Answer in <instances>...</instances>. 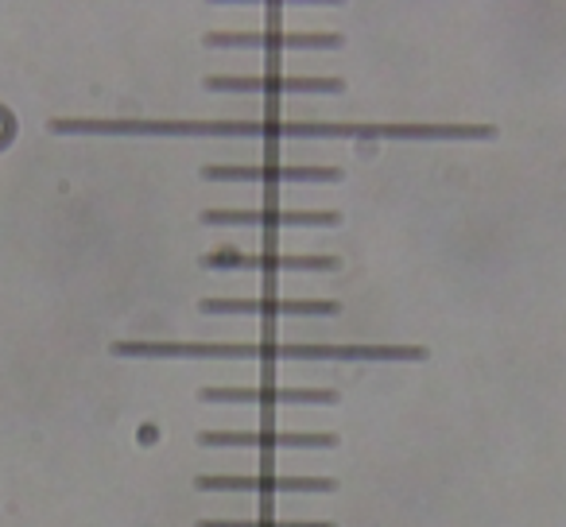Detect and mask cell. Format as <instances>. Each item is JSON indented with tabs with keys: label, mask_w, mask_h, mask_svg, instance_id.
<instances>
[{
	"label": "cell",
	"mask_w": 566,
	"mask_h": 527,
	"mask_svg": "<svg viewBox=\"0 0 566 527\" xmlns=\"http://www.w3.org/2000/svg\"><path fill=\"white\" fill-rule=\"evenodd\" d=\"M51 133L102 136H256V140H493L496 125H392V120H151L55 117Z\"/></svg>",
	"instance_id": "1"
},
{
	"label": "cell",
	"mask_w": 566,
	"mask_h": 527,
	"mask_svg": "<svg viewBox=\"0 0 566 527\" xmlns=\"http://www.w3.org/2000/svg\"><path fill=\"white\" fill-rule=\"evenodd\" d=\"M113 357L190 361H427V346H326V341H113Z\"/></svg>",
	"instance_id": "2"
},
{
	"label": "cell",
	"mask_w": 566,
	"mask_h": 527,
	"mask_svg": "<svg viewBox=\"0 0 566 527\" xmlns=\"http://www.w3.org/2000/svg\"><path fill=\"white\" fill-rule=\"evenodd\" d=\"M202 493H334V477H275V473H202L195 477Z\"/></svg>",
	"instance_id": "3"
},
{
	"label": "cell",
	"mask_w": 566,
	"mask_h": 527,
	"mask_svg": "<svg viewBox=\"0 0 566 527\" xmlns=\"http://www.w3.org/2000/svg\"><path fill=\"white\" fill-rule=\"evenodd\" d=\"M202 268H249V272H334L342 268L338 256H292V252H237V249H213L198 260Z\"/></svg>",
	"instance_id": "4"
},
{
	"label": "cell",
	"mask_w": 566,
	"mask_h": 527,
	"mask_svg": "<svg viewBox=\"0 0 566 527\" xmlns=\"http://www.w3.org/2000/svg\"><path fill=\"white\" fill-rule=\"evenodd\" d=\"M210 182H338L342 167H287V164H202Z\"/></svg>",
	"instance_id": "5"
},
{
	"label": "cell",
	"mask_w": 566,
	"mask_h": 527,
	"mask_svg": "<svg viewBox=\"0 0 566 527\" xmlns=\"http://www.w3.org/2000/svg\"><path fill=\"white\" fill-rule=\"evenodd\" d=\"M202 446H260V450H331L338 446L334 431H202L198 434Z\"/></svg>",
	"instance_id": "6"
},
{
	"label": "cell",
	"mask_w": 566,
	"mask_h": 527,
	"mask_svg": "<svg viewBox=\"0 0 566 527\" xmlns=\"http://www.w3.org/2000/svg\"><path fill=\"white\" fill-rule=\"evenodd\" d=\"M206 48H272V51H315L342 48L338 32H206Z\"/></svg>",
	"instance_id": "7"
},
{
	"label": "cell",
	"mask_w": 566,
	"mask_h": 527,
	"mask_svg": "<svg viewBox=\"0 0 566 527\" xmlns=\"http://www.w3.org/2000/svg\"><path fill=\"white\" fill-rule=\"evenodd\" d=\"M202 315H338L334 299H202Z\"/></svg>",
	"instance_id": "8"
},
{
	"label": "cell",
	"mask_w": 566,
	"mask_h": 527,
	"mask_svg": "<svg viewBox=\"0 0 566 527\" xmlns=\"http://www.w3.org/2000/svg\"><path fill=\"white\" fill-rule=\"evenodd\" d=\"M342 78H283V74H260V78H237V74H210L206 89H249V94H338Z\"/></svg>",
	"instance_id": "9"
},
{
	"label": "cell",
	"mask_w": 566,
	"mask_h": 527,
	"mask_svg": "<svg viewBox=\"0 0 566 527\" xmlns=\"http://www.w3.org/2000/svg\"><path fill=\"white\" fill-rule=\"evenodd\" d=\"M206 225H338V213L334 210H202Z\"/></svg>",
	"instance_id": "10"
},
{
	"label": "cell",
	"mask_w": 566,
	"mask_h": 527,
	"mask_svg": "<svg viewBox=\"0 0 566 527\" xmlns=\"http://www.w3.org/2000/svg\"><path fill=\"white\" fill-rule=\"evenodd\" d=\"M206 403H268V408H280V403H334L338 392L331 388H202Z\"/></svg>",
	"instance_id": "11"
},
{
	"label": "cell",
	"mask_w": 566,
	"mask_h": 527,
	"mask_svg": "<svg viewBox=\"0 0 566 527\" xmlns=\"http://www.w3.org/2000/svg\"><path fill=\"white\" fill-rule=\"evenodd\" d=\"M195 527H338L326 519H198Z\"/></svg>",
	"instance_id": "12"
}]
</instances>
